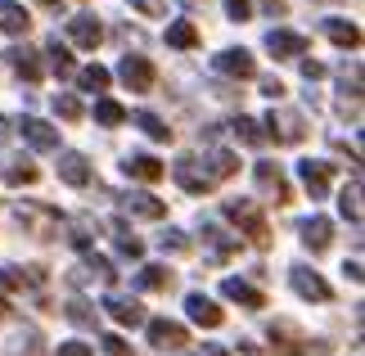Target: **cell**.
<instances>
[{"label": "cell", "instance_id": "cell-9", "mask_svg": "<svg viewBox=\"0 0 365 356\" xmlns=\"http://www.w3.org/2000/svg\"><path fill=\"white\" fill-rule=\"evenodd\" d=\"M185 311H190L194 325H203V330H217V325L226 320V316H221V307L212 302V297H203V293H190L185 297Z\"/></svg>", "mask_w": 365, "mask_h": 356}, {"label": "cell", "instance_id": "cell-2", "mask_svg": "<svg viewBox=\"0 0 365 356\" xmlns=\"http://www.w3.org/2000/svg\"><path fill=\"white\" fill-rule=\"evenodd\" d=\"M172 176H176V185H180V190H190V194H207V190L217 185L212 176H207V167H203L199 158H176Z\"/></svg>", "mask_w": 365, "mask_h": 356}, {"label": "cell", "instance_id": "cell-30", "mask_svg": "<svg viewBox=\"0 0 365 356\" xmlns=\"http://www.w3.org/2000/svg\"><path fill=\"white\" fill-rule=\"evenodd\" d=\"M203 239L217 248V258H230V253L240 248V239H226V230H217V225H203Z\"/></svg>", "mask_w": 365, "mask_h": 356}, {"label": "cell", "instance_id": "cell-6", "mask_svg": "<svg viewBox=\"0 0 365 356\" xmlns=\"http://www.w3.org/2000/svg\"><path fill=\"white\" fill-rule=\"evenodd\" d=\"M68 36H73L81 50H95L104 41V27H100V19H91V14H77V19H68Z\"/></svg>", "mask_w": 365, "mask_h": 356}, {"label": "cell", "instance_id": "cell-10", "mask_svg": "<svg viewBox=\"0 0 365 356\" xmlns=\"http://www.w3.org/2000/svg\"><path fill=\"white\" fill-rule=\"evenodd\" d=\"M212 63H217V73H226V77H240V81L257 73V63H252V54H248V50H221Z\"/></svg>", "mask_w": 365, "mask_h": 356}, {"label": "cell", "instance_id": "cell-8", "mask_svg": "<svg viewBox=\"0 0 365 356\" xmlns=\"http://www.w3.org/2000/svg\"><path fill=\"white\" fill-rule=\"evenodd\" d=\"M19 131H23V140L32 149H59V131H54L50 122H41V118H23Z\"/></svg>", "mask_w": 365, "mask_h": 356}, {"label": "cell", "instance_id": "cell-39", "mask_svg": "<svg viewBox=\"0 0 365 356\" xmlns=\"http://www.w3.org/2000/svg\"><path fill=\"white\" fill-rule=\"evenodd\" d=\"M163 248H167V253H190V239L180 235V230H167V235H163Z\"/></svg>", "mask_w": 365, "mask_h": 356}, {"label": "cell", "instance_id": "cell-13", "mask_svg": "<svg viewBox=\"0 0 365 356\" xmlns=\"http://www.w3.org/2000/svg\"><path fill=\"white\" fill-rule=\"evenodd\" d=\"M293 289H298L302 297H312V302H329V284L316 275V270L307 266H293Z\"/></svg>", "mask_w": 365, "mask_h": 356}, {"label": "cell", "instance_id": "cell-37", "mask_svg": "<svg viewBox=\"0 0 365 356\" xmlns=\"http://www.w3.org/2000/svg\"><path fill=\"white\" fill-rule=\"evenodd\" d=\"M54 113H59V118H68V122H77V118H81V99H77V95H54Z\"/></svg>", "mask_w": 365, "mask_h": 356}, {"label": "cell", "instance_id": "cell-26", "mask_svg": "<svg viewBox=\"0 0 365 356\" xmlns=\"http://www.w3.org/2000/svg\"><path fill=\"white\" fill-rule=\"evenodd\" d=\"M63 316L73 320V325H81V330H95V320H100V311H91V302H81V297H73V302L63 307Z\"/></svg>", "mask_w": 365, "mask_h": 356}, {"label": "cell", "instance_id": "cell-5", "mask_svg": "<svg viewBox=\"0 0 365 356\" xmlns=\"http://www.w3.org/2000/svg\"><path fill=\"white\" fill-rule=\"evenodd\" d=\"M118 77H122L131 91H149V86H153V63L145 59V54H126L122 68H118Z\"/></svg>", "mask_w": 365, "mask_h": 356}, {"label": "cell", "instance_id": "cell-42", "mask_svg": "<svg viewBox=\"0 0 365 356\" xmlns=\"http://www.w3.org/2000/svg\"><path fill=\"white\" fill-rule=\"evenodd\" d=\"M226 9H230V19H235V23H244V19H248V0H226Z\"/></svg>", "mask_w": 365, "mask_h": 356}, {"label": "cell", "instance_id": "cell-18", "mask_svg": "<svg viewBox=\"0 0 365 356\" xmlns=\"http://www.w3.org/2000/svg\"><path fill=\"white\" fill-rule=\"evenodd\" d=\"M108 316H113L118 325H145V307L135 302V297H108Z\"/></svg>", "mask_w": 365, "mask_h": 356}, {"label": "cell", "instance_id": "cell-7", "mask_svg": "<svg viewBox=\"0 0 365 356\" xmlns=\"http://www.w3.org/2000/svg\"><path fill=\"white\" fill-rule=\"evenodd\" d=\"M307 338H302V330H298V325H289V320H275L271 325V347L275 352H284V356H302L307 347Z\"/></svg>", "mask_w": 365, "mask_h": 356}, {"label": "cell", "instance_id": "cell-21", "mask_svg": "<svg viewBox=\"0 0 365 356\" xmlns=\"http://www.w3.org/2000/svg\"><path fill=\"white\" fill-rule=\"evenodd\" d=\"M221 293H226L230 302H244L248 311H257V307H266V297H262L257 289H252V284H244V280H226V284H221Z\"/></svg>", "mask_w": 365, "mask_h": 356}, {"label": "cell", "instance_id": "cell-4", "mask_svg": "<svg viewBox=\"0 0 365 356\" xmlns=\"http://www.w3.org/2000/svg\"><path fill=\"white\" fill-rule=\"evenodd\" d=\"M149 338H153V347H163V352H180L190 343L185 325H176V320H149Z\"/></svg>", "mask_w": 365, "mask_h": 356}, {"label": "cell", "instance_id": "cell-47", "mask_svg": "<svg viewBox=\"0 0 365 356\" xmlns=\"http://www.w3.org/2000/svg\"><path fill=\"white\" fill-rule=\"evenodd\" d=\"M5 140H9V122L0 118V145H5Z\"/></svg>", "mask_w": 365, "mask_h": 356}, {"label": "cell", "instance_id": "cell-27", "mask_svg": "<svg viewBox=\"0 0 365 356\" xmlns=\"http://www.w3.org/2000/svg\"><path fill=\"white\" fill-rule=\"evenodd\" d=\"M339 208H343V217L352 221V225H361V180H352V185H347V190H343Z\"/></svg>", "mask_w": 365, "mask_h": 356}, {"label": "cell", "instance_id": "cell-32", "mask_svg": "<svg viewBox=\"0 0 365 356\" xmlns=\"http://www.w3.org/2000/svg\"><path fill=\"white\" fill-rule=\"evenodd\" d=\"M113 239H118V253H126V258H140V253H145V244H140L126 225H113Z\"/></svg>", "mask_w": 365, "mask_h": 356}, {"label": "cell", "instance_id": "cell-1", "mask_svg": "<svg viewBox=\"0 0 365 356\" xmlns=\"http://www.w3.org/2000/svg\"><path fill=\"white\" fill-rule=\"evenodd\" d=\"M226 212H230V217L244 225V235H248V239H252V244H257V248H266V244H271V230H266L262 212L252 208L248 198H230V203H226Z\"/></svg>", "mask_w": 365, "mask_h": 356}, {"label": "cell", "instance_id": "cell-16", "mask_svg": "<svg viewBox=\"0 0 365 356\" xmlns=\"http://www.w3.org/2000/svg\"><path fill=\"white\" fill-rule=\"evenodd\" d=\"M329 239H334V225H329L325 217L302 221V244L312 248V253H325V248H329Z\"/></svg>", "mask_w": 365, "mask_h": 356}, {"label": "cell", "instance_id": "cell-33", "mask_svg": "<svg viewBox=\"0 0 365 356\" xmlns=\"http://www.w3.org/2000/svg\"><path fill=\"white\" fill-rule=\"evenodd\" d=\"M104 86H108V68H100V63L81 68V91H104Z\"/></svg>", "mask_w": 365, "mask_h": 356}, {"label": "cell", "instance_id": "cell-50", "mask_svg": "<svg viewBox=\"0 0 365 356\" xmlns=\"http://www.w3.org/2000/svg\"><path fill=\"white\" fill-rule=\"evenodd\" d=\"M207 356H226V352H207Z\"/></svg>", "mask_w": 365, "mask_h": 356}, {"label": "cell", "instance_id": "cell-25", "mask_svg": "<svg viewBox=\"0 0 365 356\" xmlns=\"http://www.w3.org/2000/svg\"><path fill=\"white\" fill-rule=\"evenodd\" d=\"M135 284H140V289H153V293H167V289H172V270H167V266H145L135 275Z\"/></svg>", "mask_w": 365, "mask_h": 356}, {"label": "cell", "instance_id": "cell-46", "mask_svg": "<svg viewBox=\"0 0 365 356\" xmlns=\"http://www.w3.org/2000/svg\"><path fill=\"white\" fill-rule=\"evenodd\" d=\"M36 5H46L50 14H59V9H63V5H59V0H36Z\"/></svg>", "mask_w": 365, "mask_h": 356}, {"label": "cell", "instance_id": "cell-20", "mask_svg": "<svg viewBox=\"0 0 365 356\" xmlns=\"http://www.w3.org/2000/svg\"><path fill=\"white\" fill-rule=\"evenodd\" d=\"M59 180H68V185H91V163L81 158V153H63V158H59Z\"/></svg>", "mask_w": 365, "mask_h": 356}, {"label": "cell", "instance_id": "cell-48", "mask_svg": "<svg viewBox=\"0 0 365 356\" xmlns=\"http://www.w3.org/2000/svg\"><path fill=\"white\" fill-rule=\"evenodd\" d=\"M19 356H46V352H41V347L32 343V347H27V352H19Z\"/></svg>", "mask_w": 365, "mask_h": 356}, {"label": "cell", "instance_id": "cell-35", "mask_svg": "<svg viewBox=\"0 0 365 356\" xmlns=\"http://www.w3.org/2000/svg\"><path fill=\"white\" fill-rule=\"evenodd\" d=\"M230 131L240 136L244 145H262V131H257V122H252V118H235V122H230Z\"/></svg>", "mask_w": 365, "mask_h": 356}, {"label": "cell", "instance_id": "cell-17", "mask_svg": "<svg viewBox=\"0 0 365 356\" xmlns=\"http://www.w3.org/2000/svg\"><path fill=\"white\" fill-rule=\"evenodd\" d=\"M302 185L312 190V198H325V194H329V163L307 158V163H302Z\"/></svg>", "mask_w": 365, "mask_h": 356}, {"label": "cell", "instance_id": "cell-34", "mask_svg": "<svg viewBox=\"0 0 365 356\" xmlns=\"http://www.w3.org/2000/svg\"><path fill=\"white\" fill-rule=\"evenodd\" d=\"M5 180L9 185H36V167L32 163H9L5 167Z\"/></svg>", "mask_w": 365, "mask_h": 356}, {"label": "cell", "instance_id": "cell-11", "mask_svg": "<svg viewBox=\"0 0 365 356\" xmlns=\"http://www.w3.org/2000/svg\"><path fill=\"white\" fill-rule=\"evenodd\" d=\"M257 185H262V190L275 198V203H289V198H293L289 180H284V172H279L275 163H257Z\"/></svg>", "mask_w": 365, "mask_h": 356}, {"label": "cell", "instance_id": "cell-19", "mask_svg": "<svg viewBox=\"0 0 365 356\" xmlns=\"http://www.w3.org/2000/svg\"><path fill=\"white\" fill-rule=\"evenodd\" d=\"M122 167H126V176H135V180H163V172H167V167L158 158H149V153H131Z\"/></svg>", "mask_w": 365, "mask_h": 356}, {"label": "cell", "instance_id": "cell-3", "mask_svg": "<svg viewBox=\"0 0 365 356\" xmlns=\"http://www.w3.org/2000/svg\"><path fill=\"white\" fill-rule=\"evenodd\" d=\"M266 126H271V136H275V145H298V140L307 136V126L298 113H289V108H271V118H266Z\"/></svg>", "mask_w": 365, "mask_h": 356}, {"label": "cell", "instance_id": "cell-31", "mask_svg": "<svg viewBox=\"0 0 365 356\" xmlns=\"http://www.w3.org/2000/svg\"><path fill=\"white\" fill-rule=\"evenodd\" d=\"M207 163H212V167H207V176H212V180H226V176L235 172V167H240V163H235V153H221V149H217Z\"/></svg>", "mask_w": 365, "mask_h": 356}, {"label": "cell", "instance_id": "cell-41", "mask_svg": "<svg viewBox=\"0 0 365 356\" xmlns=\"http://www.w3.org/2000/svg\"><path fill=\"white\" fill-rule=\"evenodd\" d=\"M262 95H271V99H284V81H279V77H266V81H262Z\"/></svg>", "mask_w": 365, "mask_h": 356}, {"label": "cell", "instance_id": "cell-29", "mask_svg": "<svg viewBox=\"0 0 365 356\" xmlns=\"http://www.w3.org/2000/svg\"><path fill=\"white\" fill-rule=\"evenodd\" d=\"M95 122H104V126H122V122H126V108L113 104V99H100V104H95Z\"/></svg>", "mask_w": 365, "mask_h": 356}, {"label": "cell", "instance_id": "cell-15", "mask_svg": "<svg viewBox=\"0 0 365 356\" xmlns=\"http://www.w3.org/2000/svg\"><path fill=\"white\" fill-rule=\"evenodd\" d=\"M0 27H5L9 36H27L32 32V14L23 5H14V0H5V5H0Z\"/></svg>", "mask_w": 365, "mask_h": 356}, {"label": "cell", "instance_id": "cell-12", "mask_svg": "<svg viewBox=\"0 0 365 356\" xmlns=\"http://www.w3.org/2000/svg\"><path fill=\"white\" fill-rule=\"evenodd\" d=\"M266 50H271L275 59H298V54H307V36H298V32H266Z\"/></svg>", "mask_w": 365, "mask_h": 356}, {"label": "cell", "instance_id": "cell-45", "mask_svg": "<svg viewBox=\"0 0 365 356\" xmlns=\"http://www.w3.org/2000/svg\"><path fill=\"white\" fill-rule=\"evenodd\" d=\"M266 14H289V0H262Z\"/></svg>", "mask_w": 365, "mask_h": 356}, {"label": "cell", "instance_id": "cell-43", "mask_svg": "<svg viewBox=\"0 0 365 356\" xmlns=\"http://www.w3.org/2000/svg\"><path fill=\"white\" fill-rule=\"evenodd\" d=\"M59 356H95L86 343H59Z\"/></svg>", "mask_w": 365, "mask_h": 356}, {"label": "cell", "instance_id": "cell-14", "mask_svg": "<svg viewBox=\"0 0 365 356\" xmlns=\"http://www.w3.org/2000/svg\"><path fill=\"white\" fill-rule=\"evenodd\" d=\"M122 212L145 217V221H158L163 212H167V203H163V198H153V194H126V198H122Z\"/></svg>", "mask_w": 365, "mask_h": 356}, {"label": "cell", "instance_id": "cell-38", "mask_svg": "<svg viewBox=\"0 0 365 356\" xmlns=\"http://www.w3.org/2000/svg\"><path fill=\"white\" fill-rule=\"evenodd\" d=\"M131 5L145 14V19H163V14H167V0H131Z\"/></svg>", "mask_w": 365, "mask_h": 356}, {"label": "cell", "instance_id": "cell-22", "mask_svg": "<svg viewBox=\"0 0 365 356\" xmlns=\"http://www.w3.org/2000/svg\"><path fill=\"white\" fill-rule=\"evenodd\" d=\"M167 46H176V50H194V46H199V27H194L190 19H176L172 27H167Z\"/></svg>", "mask_w": 365, "mask_h": 356}, {"label": "cell", "instance_id": "cell-24", "mask_svg": "<svg viewBox=\"0 0 365 356\" xmlns=\"http://www.w3.org/2000/svg\"><path fill=\"white\" fill-rule=\"evenodd\" d=\"M9 63H14V73L27 77V81H41V59H36V50H9Z\"/></svg>", "mask_w": 365, "mask_h": 356}, {"label": "cell", "instance_id": "cell-40", "mask_svg": "<svg viewBox=\"0 0 365 356\" xmlns=\"http://www.w3.org/2000/svg\"><path fill=\"white\" fill-rule=\"evenodd\" d=\"M104 356H131V347H126L118 334H108V338H104Z\"/></svg>", "mask_w": 365, "mask_h": 356}, {"label": "cell", "instance_id": "cell-28", "mask_svg": "<svg viewBox=\"0 0 365 356\" xmlns=\"http://www.w3.org/2000/svg\"><path fill=\"white\" fill-rule=\"evenodd\" d=\"M135 126L149 140H172V126H163V118H153V113H135Z\"/></svg>", "mask_w": 365, "mask_h": 356}, {"label": "cell", "instance_id": "cell-44", "mask_svg": "<svg viewBox=\"0 0 365 356\" xmlns=\"http://www.w3.org/2000/svg\"><path fill=\"white\" fill-rule=\"evenodd\" d=\"M302 77H307V81H316V77H325V63H316V59H307V63H302Z\"/></svg>", "mask_w": 365, "mask_h": 356}, {"label": "cell", "instance_id": "cell-23", "mask_svg": "<svg viewBox=\"0 0 365 356\" xmlns=\"http://www.w3.org/2000/svg\"><path fill=\"white\" fill-rule=\"evenodd\" d=\"M325 32L334 46H343V50H356L361 46V32H356V23H343V19H329L325 23Z\"/></svg>", "mask_w": 365, "mask_h": 356}, {"label": "cell", "instance_id": "cell-36", "mask_svg": "<svg viewBox=\"0 0 365 356\" xmlns=\"http://www.w3.org/2000/svg\"><path fill=\"white\" fill-rule=\"evenodd\" d=\"M50 68H54L59 77H73V54H68V50L59 46V41L50 46Z\"/></svg>", "mask_w": 365, "mask_h": 356}, {"label": "cell", "instance_id": "cell-49", "mask_svg": "<svg viewBox=\"0 0 365 356\" xmlns=\"http://www.w3.org/2000/svg\"><path fill=\"white\" fill-rule=\"evenodd\" d=\"M0 320H5V297H0Z\"/></svg>", "mask_w": 365, "mask_h": 356}]
</instances>
